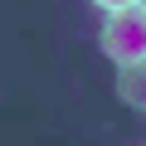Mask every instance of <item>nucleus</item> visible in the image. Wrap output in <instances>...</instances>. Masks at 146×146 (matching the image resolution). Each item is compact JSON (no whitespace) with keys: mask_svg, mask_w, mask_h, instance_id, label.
Listing matches in <instances>:
<instances>
[{"mask_svg":"<svg viewBox=\"0 0 146 146\" xmlns=\"http://www.w3.org/2000/svg\"><path fill=\"white\" fill-rule=\"evenodd\" d=\"M102 54H107L117 68L146 58V0H141V5H127V10H107Z\"/></svg>","mask_w":146,"mask_h":146,"instance_id":"nucleus-1","label":"nucleus"},{"mask_svg":"<svg viewBox=\"0 0 146 146\" xmlns=\"http://www.w3.org/2000/svg\"><path fill=\"white\" fill-rule=\"evenodd\" d=\"M117 98L131 102V107H146V58L141 63H127L117 73Z\"/></svg>","mask_w":146,"mask_h":146,"instance_id":"nucleus-2","label":"nucleus"},{"mask_svg":"<svg viewBox=\"0 0 146 146\" xmlns=\"http://www.w3.org/2000/svg\"><path fill=\"white\" fill-rule=\"evenodd\" d=\"M93 5H102V10H127V5H141V0H93Z\"/></svg>","mask_w":146,"mask_h":146,"instance_id":"nucleus-3","label":"nucleus"}]
</instances>
